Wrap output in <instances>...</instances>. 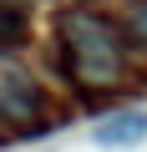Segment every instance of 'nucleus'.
<instances>
[{"mask_svg":"<svg viewBox=\"0 0 147 152\" xmlns=\"http://www.w3.org/2000/svg\"><path fill=\"white\" fill-rule=\"evenodd\" d=\"M61 31H66V41H71V51H117V26L112 20H102V15H91V10H76V15H66L61 20Z\"/></svg>","mask_w":147,"mask_h":152,"instance_id":"nucleus-1","label":"nucleus"},{"mask_svg":"<svg viewBox=\"0 0 147 152\" xmlns=\"http://www.w3.org/2000/svg\"><path fill=\"white\" fill-rule=\"evenodd\" d=\"M147 137V112H122V117H107L97 132H91V142H102V147H137Z\"/></svg>","mask_w":147,"mask_h":152,"instance_id":"nucleus-2","label":"nucleus"},{"mask_svg":"<svg viewBox=\"0 0 147 152\" xmlns=\"http://www.w3.org/2000/svg\"><path fill=\"white\" fill-rule=\"evenodd\" d=\"M36 91H26V86H15V91H0V117H10V122H31L36 117Z\"/></svg>","mask_w":147,"mask_h":152,"instance_id":"nucleus-3","label":"nucleus"},{"mask_svg":"<svg viewBox=\"0 0 147 152\" xmlns=\"http://www.w3.org/2000/svg\"><path fill=\"white\" fill-rule=\"evenodd\" d=\"M26 10H10V5H0V46H20L26 41Z\"/></svg>","mask_w":147,"mask_h":152,"instance_id":"nucleus-4","label":"nucleus"},{"mask_svg":"<svg viewBox=\"0 0 147 152\" xmlns=\"http://www.w3.org/2000/svg\"><path fill=\"white\" fill-rule=\"evenodd\" d=\"M132 31H142V36H147V5H142V10H132Z\"/></svg>","mask_w":147,"mask_h":152,"instance_id":"nucleus-5","label":"nucleus"}]
</instances>
